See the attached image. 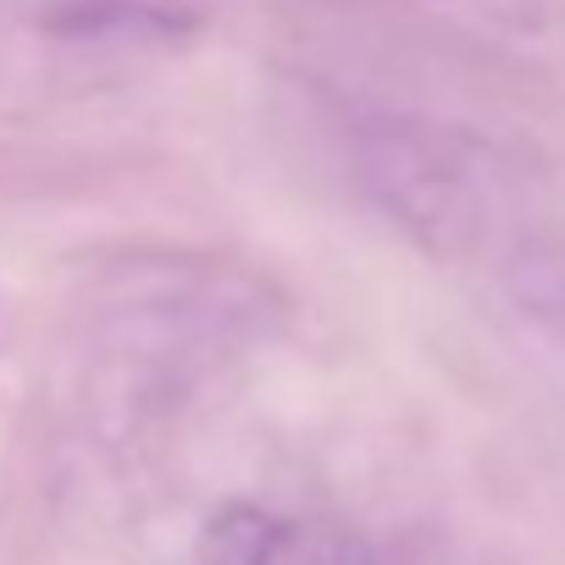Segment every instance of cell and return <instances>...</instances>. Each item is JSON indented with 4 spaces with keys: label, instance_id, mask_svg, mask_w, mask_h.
<instances>
[{
    "label": "cell",
    "instance_id": "cell-2",
    "mask_svg": "<svg viewBox=\"0 0 565 565\" xmlns=\"http://www.w3.org/2000/svg\"><path fill=\"white\" fill-rule=\"evenodd\" d=\"M45 29L67 40H183L200 29L189 0H62Z\"/></svg>",
    "mask_w": 565,
    "mask_h": 565
},
{
    "label": "cell",
    "instance_id": "cell-1",
    "mask_svg": "<svg viewBox=\"0 0 565 565\" xmlns=\"http://www.w3.org/2000/svg\"><path fill=\"white\" fill-rule=\"evenodd\" d=\"M355 178L427 260H482L521 238L499 161L455 128L377 111L355 128Z\"/></svg>",
    "mask_w": 565,
    "mask_h": 565
},
{
    "label": "cell",
    "instance_id": "cell-3",
    "mask_svg": "<svg viewBox=\"0 0 565 565\" xmlns=\"http://www.w3.org/2000/svg\"><path fill=\"white\" fill-rule=\"evenodd\" d=\"M282 548H289V521L266 504L233 499L200 526L189 565H277Z\"/></svg>",
    "mask_w": 565,
    "mask_h": 565
},
{
    "label": "cell",
    "instance_id": "cell-4",
    "mask_svg": "<svg viewBox=\"0 0 565 565\" xmlns=\"http://www.w3.org/2000/svg\"><path fill=\"white\" fill-rule=\"evenodd\" d=\"M317 565H399V559L383 543H372V537H339V543L322 548Z\"/></svg>",
    "mask_w": 565,
    "mask_h": 565
}]
</instances>
